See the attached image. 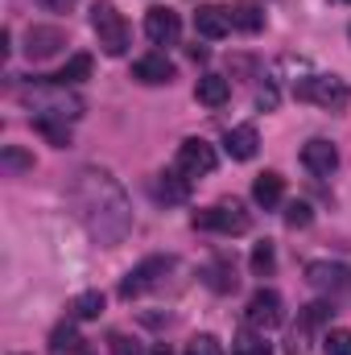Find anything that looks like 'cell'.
Wrapping results in <instances>:
<instances>
[{"instance_id":"obj_37","label":"cell","mask_w":351,"mask_h":355,"mask_svg":"<svg viewBox=\"0 0 351 355\" xmlns=\"http://www.w3.org/2000/svg\"><path fill=\"white\" fill-rule=\"evenodd\" d=\"M339 4H351V0H339Z\"/></svg>"},{"instance_id":"obj_30","label":"cell","mask_w":351,"mask_h":355,"mask_svg":"<svg viewBox=\"0 0 351 355\" xmlns=\"http://www.w3.org/2000/svg\"><path fill=\"white\" fill-rule=\"evenodd\" d=\"M310 219H314L310 202H289V207H285V223H289V227H310Z\"/></svg>"},{"instance_id":"obj_4","label":"cell","mask_w":351,"mask_h":355,"mask_svg":"<svg viewBox=\"0 0 351 355\" xmlns=\"http://www.w3.org/2000/svg\"><path fill=\"white\" fill-rule=\"evenodd\" d=\"M91 29H95L103 54L120 58V54L128 50V21L120 17V8H116L112 0H99V4L91 8Z\"/></svg>"},{"instance_id":"obj_8","label":"cell","mask_w":351,"mask_h":355,"mask_svg":"<svg viewBox=\"0 0 351 355\" xmlns=\"http://www.w3.org/2000/svg\"><path fill=\"white\" fill-rule=\"evenodd\" d=\"M215 162H219V153H215V145H207V141H198V137H190V141H182L178 145V174L186 178H203L215 170Z\"/></svg>"},{"instance_id":"obj_7","label":"cell","mask_w":351,"mask_h":355,"mask_svg":"<svg viewBox=\"0 0 351 355\" xmlns=\"http://www.w3.org/2000/svg\"><path fill=\"white\" fill-rule=\"evenodd\" d=\"M244 322L252 327V331H273V327H281L285 322V306H281V293L277 289H257L252 297H248V310H244Z\"/></svg>"},{"instance_id":"obj_33","label":"cell","mask_w":351,"mask_h":355,"mask_svg":"<svg viewBox=\"0 0 351 355\" xmlns=\"http://www.w3.org/2000/svg\"><path fill=\"white\" fill-rule=\"evenodd\" d=\"M257 103H261L264 112H273V107H277V87H273V83H264V87L257 91Z\"/></svg>"},{"instance_id":"obj_19","label":"cell","mask_w":351,"mask_h":355,"mask_svg":"<svg viewBox=\"0 0 351 355\" xmlns=\"http://www.w3.org/2000/svg\"><path fill=\"white\" fill-rule=\"evenodd\" d=\"M228 12H232V25L244 29V33H261L264 29V12H261V4H252V0H240Z\"/></svg>"},{"instance_id":"obj_18","label":"cell","mask_w":351,"mask_h":355,"mask_svg":"<svg viewBox=\"0 0 351 355\" xmlns=\"http://www.w3.org/2000/svg\"><path fill=\"white\" fill-rule=\"evenodd\" d=\"M153 194H157L162 202H186V198H190V178L170 170V174H162L153 182Z\"/></svg>"},{"instance_id":"obj_17","label":"cell","mask_w":351,"mask_h":355,"mask_svg":"<svg viewBox=\"0 0 351 355\" xmlns=\"http://www.w3.org/2000/svg\"><path fill=\"white\" fill-rule=\"evenodd\" d=\"M281 194H285V178L281 174H273V170L257 174V182H252V198L261 202L264 211H273V207L281 202Z\"/></svg>"},{"instance_id":"obj_24","label":"cell","mask_w":351,"mask_h":355,"mask_svg":"<svg viewBox=\"0 0 351 355\" xmlns=\"http://www.w3.org/2000/svg\"><path fill=\"white\" fill-rule=\"evenodd\" d=\"M203 277H207V285H211L215 293H232V289H236V268L228 265V261H215Z\"/></svg>"},{"instance_id":"obj_25","label":"cell","mask_w":351,"mask_h":355,"mask_svg":"<svg viewBox=\"0 0 351 355\" xmlns=\"http://www.w3.org/2000/svg\"><path fill=\"white\" fill-rule=\"evenodd\" d=\"M232 355H268V343H264V335L261 331H240L236 335V343H232Z\"/></svg>"},{"instance_id":"obj_32","label":"cell","mask_w":351,"mask_h":355,"mask_svg":"<svg viewBox=\"0 0 351 355\" xmlns=\"http://www.w3.org/2000/svg\"><path fill=\"white\" fill-rule=\"evenodd\" d=\"M0 166L17 174V170H33V157H29V153H21V149H4V153H0Z\"/></svg>"},{"instance_id":"obj_9","label":"cell","mask_w":351,"mask_h":355,"mask_svg":"<svg viewBox=\"0 0 351 355\" xmlns=\"http://www.w3.org/2000/svg\"><path fill=\"white\" fill-rule=\"evenodd\" d=\"M306 281L323 293H351V265L314 261V265H306Z\"/></svg>"},{"instance_id":"obj_3","label":"cell","mask_w":351,"mask_h":355,"mask_svg":"<svg viewBox=\"0 0 351 355\" xmlns=\"http://www.w3.org/2000/svg\"><path fill=\"white\" fill-rule=\"evenodd\" d=\"M198 232H219V236H244L248 227H252V215H248V207L240 202V198H223V202H215V207H207V211H194V219H190Z\"/></svg>"},{"instance_id":"obj_12","label":"cell","mask_w":351,"mask_h":355,"mask_svg":"<svg viewBox=\"0 0 351 355\" xmlns=\"http://www.w3.org/2000/svg\"><path fill=\"white\" fill-rule=\"evenodd\" d=\"M302 166H306L310 174H318V178L335 174V166H339V149H335L331 141L314 137V141H306V145H302Z\"/></svg>"},{"instance_id":"obj_13","label":"cell","mask_w":351,"mask_h":355,"mask_svg":"<svg viewBox=\"0 0 351 355\" xmlns=\"http://www.w3.org/2000/svg\"><path fill=\"white\" fill-rule=\"evenodd\" d=\"M145 33L157 46H174L178 33H182V21H178V12H170V8H149L145 12Z\"/></svg>"},{"instance_id":"obj_22","label":"cell","mask_w":351,"mask_h":355,"mask_svg":"<svg viewBox=\"0 0 351 355\" xmlns=\"http://www.w3.org/2000/svg\"><path fill=\"white\" fill-rule=\"evenodd\" d=\"M87 75H91V54H75V58H71L58 75H50V79L62 83V87H75V83H83Z\"/></svg>"},{"instance_id":"obj_21","label":"cell","mask_w":351,"mask_h":355,"mask_svg":"<svg viewBox=\"0 0 351 355\" xmlns=\"http://www.w3.org/2000/svg\"><path fill=\"white\" fill-rule=\"evenodd\" d=\"M103 314V293L99 289H87V293H79L75 302H71V318H79V322H91V318H99Z\"/></svg>"},{"instance_id":"obj_26","label":"cell","mask_w":351,"mask_h":355,"mask_svg":"<svg viewBox=\"0 0 351 355\" xmlns=\"http://www.w3.org/2000/svg\"><path fill=\"white\" fill-rule=\"evenodd\" d=\"M248 265H252L257 277H273V268H277V252H273V244H268V240H261V244L252 248V261H248Z\"/></svg>"},{"instance_id":"obj_1","label":"cell","mask_w":351,"mask_h":355,"mask_svg":"<svg viewBox=\"0 0 351 355\" xmlns=\"http://www.w3.org/2000/svg\"><path fill=\"white\" fill-rule=\"evenodd\" d=\"M71 202L99 244H120L132 232V207L116 178L99 166H83L71 182Z\"/></svg>"},{"instance_id":"obj_23","label":"cell","mask_w":351,"mask_h":355,"mask_svg":"<svg viewBox=\"0 0 351 355\" xmlns=\"http://www.w3.org/2000/svg\"><path fill=\"white\" fill-rule=\"evenodd\" d=\"M50 352L54 355H75L83 352V339H79V331L67 322V327H54V335H50Z\"/></svg>"},{"instance_id":"obj_31","label":"cell","mask_w":351,"mask_h":355,"mask_svg":"<svg viewBox=\"0 0 351 355\" xmlns=\"http://www.w3.org/2000/svg\"><path fill=\"white\" fill-rule=\"evenodd\" d=\"M327 318H331V306H327V302H314V306H306V310H302V327H306V331L323 327Z\"/></svg>"},{"instance_id":"obj_29","label":"cell","mask_w":351,"mask_h":355,"mask_svg":"<svg viewBox=\"0 0 351 355\" xmlns=\"http://www.w3.org/2000/svg\"><path fill=\"white\" fill-rule=\"evenodd\" d=\"M186 355H223V347H219L215 335H194V339L186 343Z\"/></svg>"},{"instance_id":"obj_10","label":"cell","mask_w":351,"mask_h":355,"mask_svg":"<svg viewBox=\"0 0 351 355\" xmlns=\"http://www.w3.org/2000/svg\"><path fill=\"white\" fill-rule=\"evenodd\" d=\"M62 46H67V33H62L58 25H29V33H25V54H29L33 62L54 58Z\"/></svg>"},{"instance_id":"obj_27","label":"cell","mask_w":351,"mask_h":355,"mask_svg":"<svg viewBox=\"0 0 351 355\" xmlns=\"http://www.w3.org/2000/svg\"><path fill=\"white\" fill-rule=\"evenodd\" d=\"M323 352H327V355H351V331H348V327H335V331H327V339H323Z\"/></svg>"},{"instance_id":"obj_14","label":"cell","mask_w":351,"mask_h":355,"mask_svg":"<svg viewBox=\"0 0 351 355\" xmlns=\"http://www.w3.org/2000/svg\"><path fill=\"white\" fill-rule=\"evenodd\" d=\"M132 79H141V83H149V87L170 83V79H174V62H170L166 54H145V58L132 62Z\"/></svg>"},{"instance_id":"obj_15","label":"cell","mask_w":351,"mask_h":355,"mask_svg":"<svg viewBox=\"0 0 351 355\" xmlns=\"http://www.w3.org/2000/svg\"><path fill=\"white\" fill-rule=\"evenodd\" d=\"M223 149H228V157H236V162H252L257 149H261V137H257L252 124H240V128H232V132L223 137Z\"/></svg>"},{"instance_id":"obj_35","label":"cell","mask_w":351,"mask_h":355,"mask_svg":"<svg viewBox=\"0 0 351 355\" xmlns=\"http://www.w3.org/2000/svg\"><path fill=\"white\" fill-rule=\"evenodd\" d=\"M190 58L194 62H207V46H190Z\"/></svg>"},{"instance_id":"obj_20","label":"cell","mask_w":351,"mask_h":355,"mask_svg":"<svg viewBox=\"0 0 351 355\" xmlns=\"http://www.w3.org/2000/svg\"><path fill=\"white\" fill-rule=\"evenodd\" d=\"M33 128H37L50 145H58V149H67V145H71V124H67V120H54V116H33Z\"/></svg>"},{"instance_id":"obj_36","label":"cell","mask_w":351,"mask_h":355,"mask_svg":"<svg viewBox=\"0 0 351 355\" xmlns=\"http://www.w3.org/2000/svg\"><path fill=\"white\" fill-rule=\"evenodd\" d=\"M149 355H174V352H170V343H153V352Z\"/></svg>"},{"instance_id":"obj_6","label":"cell","mask_w":351,"mask_h":355,"mask_svg":"<svg viewBox=\"0 0 351 355\" xmlns=\"http://www.w3.org/2000/svg\"><path fill=\"white\" fill-rule=\"evenodd\" d=\"M170 272H174V261H170V257H149V261H141V265L120 281V297H124V302L145 297L149 289H162Z\"/></svg>"},{"instance_id":"obj_5","label":"cell","mask_w":351,"mask_h":355,"mask_svg":"<svg viewBox=\"0 0 351 355\" xmlns=\"http://www.w3.org/2000/svg\"><path fill=\"white\" fill-rule=\"evenodd\" d=\"M293 91H298L302 103H318V107H327V112H343L348 99H351V87L339 75H310V79H302Z\"/></svg>"},{"instance_id":"obj_16","label":"cell","mask_w":351,"mask_h":355,"mask_svg":"<svg viewBox=\"0 0 351 355\" xmlns=\"http://www.w3.org/2000/svg\"><path fill=\"white\" fill-rule=\"evenodd\" d=\"M194 99L207 103V107H223V103L232 99V79H223V75H203V79L194 83Z\"/></svg>"},{"instance_id":"obj_11","label":"cell","mask_w":351,"mask_h":355,"mask_svg":"<svg viewBox=\"0 0 351 355\" xmlns=\"http://www.w3.org/2000/svg\"><path fill=\"white\" fill-rule=\"evenodd\" d=\"M194 29H198V37L219 42V37H228L236 25H232V12H228L223 4H203V8L194 12Z\"/></svg>"},{"instance_id":"obj_34","label":"cell","mask_w":351,"mask_h":355,"mask_svg":"<svg viewBox=\"0 0 351 355\" xmlns=\"http://www.w3.org/2000/svg\"><path fill=\"white\" fill-rule=\"evenodd\" d=\"M37 4H42L46 12H71V8H75L79 0H37Z\"/></svg>"},{"instance_id":"obj_28","label":"cell","mask_w":351,"mask_h":355,"mask_svg":"<svg viewBox=\"0 0 351 355\" xmlns=\"http://www.w3.org/2000/svg\"><path fill=\"white\" fill-rule=\"evenodd\" d=\"M108 355H141V347H137V339H128L124 331H112V335H108Z\"/></svg>"},{"instance_id":"obj_2","label":"cell","mask_w":351,"mask_h":355,"mask_svg":"<svg viewBox=\"0 0 351 355\" xmlns=\"http://www.w3.org/2000/svg\"><path fill=\"white\" fill-rule=\"evenodd\" d=\"M21 99L33 107V116H54V120H79L83 112H87V103L75 95L71 87H62V83H54V79H42V83H33V87L21 91Z\"/></svg>"}]
</instances>
